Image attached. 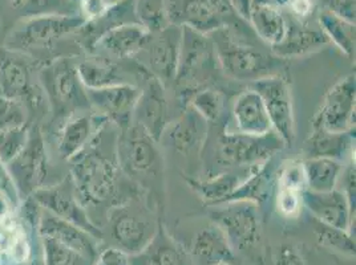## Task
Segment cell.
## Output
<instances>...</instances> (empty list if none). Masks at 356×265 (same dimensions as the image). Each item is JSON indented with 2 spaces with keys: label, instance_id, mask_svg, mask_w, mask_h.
I'll use <instances>...</instances> for the list:
<instances>
[{
  "label": "cell",
  "instance_id": "9f6ffc18",
  "mask_svg": "<svg viewBox=\"0 0 356 265\" xmlns=\"http://www.w3.org/2000/svg\"><path fill=\"white\" fill-rule=\"evenodd\" d=\"M145 265H160V263L157 262V259L154 256H152V257H149L148 262L145 263Z\"/></svg>",
  "mask_w": 356,
  "mask_h": 265
},
{
  "label": "cell",
  "instance_id": "f546056e",
  "mask_svg": "<svg viewBox=\"0 0 356 265\" xmlns=\"http://www.w3.org/2000/svg\"><path fill=\"white\" fill-rule=\"evenodd\" d=\"M76 72L86 89H102L119 84H129L122 69L111 60L89 58L76 65Z\"/></svg>",
  "mask_w": 356,
  "mask_h": 265
},
{
  "label": "cell",
  "instance_id": "2e32d148",
  "mask_svg": "<svg viewBox=\"0 0 356 265\" xmlns=\"http://www.w3.org/2000/svg\"><path fill=\"white\" fill-rule=\"evenodd\" d=\"M136 123L152 135L157 142L161 139L163 132L169 122V103L166 101L163 85L150 76L148 84L141 89L138 101L134 108Z\"/></svg>",
  "mask_w": 356,
  "mask_h": 265
},
{
  "label": "cell",
  "instance_id": "52a82bcc",
  "mask_svg": "<svg viewBox=\"0 0 356 265\" xmlns=\"http://www.w3.org/2000/svg\"><path fill=\"white\" fill-rule=\"evenodd\" d=\"M7 166L19 198H30L42 189L48 173V157L44 138L39 126L30 129V139L26 148Z\"/></svg>",
  "mask_w": 356,
  "mask_h": 265
},
{
  "label": "cell",
  "instance_id": "ee69618b",
  "mask_svg": "<svg viewBox=\"0 0 356 265\" xmlns=\"http://www.w3.org/2000/svg\"><path fill=\"white\" fill-rule=\"evenodd\" d=\"M52 0H11V7L29 16L45 15Z\"/></svg>",
  "mask_w": 356,
  "mask_h": 265
},
{
  "label": "cell",
  "instance_id": "f5cc1de1",
  "mask_svg": "<svg viewBox=\"0 0 356 265\" xmlns=\"http://www.w3.org/2000/svg\"><path fill=\"white\" fill-rule=\"evenodd\" d=\"M278 265H305V263L291 247H283L278 257Z\"/></svg>",
  "mask_w": 356,
  "mask_h": 265
},
{
  "label": "cell",
  "instance_id": "c3c4849f",
  "mask_svg": "<svg viewBox=\"0 0 356 265\" xmlns=\"http://www.w3.org/2000/svg\"><path fill=\"white\" fill-rule=\"evenodd\" d=\"M17 203L3 190H0V225L13 221L14 211Z\"/></svg>",
  "mask_w": 356,
  "mask_h": 265
},
{
  "label": "cell",
  "instance_id": "8d00e7d4",
  "mask_svg": "<svg viewBox=\"0 0 356 265\" xmlns=\"http://www.w3.org/2000/svg\"><path fill=\"white\" fill-rule=\"evenodd\" d=\"M189 105L204 121L216 123L222 114L223 96L214 89H200L189 100Z\"/></svg>",
  "mask_w": 356,
  "mask_h": 265
},
{
  "label": "cell",
  "instance_id": "4dcf8cb0",
  "mask_svg": "<svg viewBox=\"0 0 356 265\" xmlns=\"http://www.w3.org/2000/svg\"><path fill=\"white\" fill-rule=\"evenodd\" d=\"M249 23L257 35L270 46L280 44L287 32V20L282 10L273 6L252 7Z\"/></svg>",
  "mask_w": 356,
  "mask_h": 265
},
{
  "label": "cell",
  "instance_id": "ffe728a7",
  "mask_svg": "<svg viewBox=\"0 0 356 265\" xmlns=\"http://www.w3.org/2000/svg\"><path fill=\"white\" fill-rule=\"evenodd\" d=\"M112 234L119 248L128 255L140 253L148 248L156 234L150 221L128 212H119L112 221Z\"/></svg>",
  "mask_w": 356,
  "mask_h": 265
},
{
  "label": "cell",
  "instance_id": "7402d4cb",
  "mask_svg": "<svg viewBox=\"0 0 356 265\" xmlns=\"http://www.w3.org/2000/svg\"><path fill=\"white\" fill-rule=\"evenodd\" d=\"M258 166L259 164L234 167V170H230L227 173L216 176V178H211L208 180H198V179H189L188 178L186 183L207 205L217 206V205L223 203V200L232 192L237 190L238 186L246 178L250 177L252 173L258 169Z\"/></svg>",
  "mask_w": 356,
  "mask_h": 265
},
{
  "label": "cell",
  "instance_id": "83f0119b",
  "mask_svg": "<svg viewBox=\"0 0 356 265\" xmlns=\"http://www.w3.org/2000/svg\"><path fill=\"white\" fill-rule=\"evenodd\" d=\"M274 176H275V169L273 164V158H270L266 162L259 164L252 176L246 178L238 186L237 190H234L223 200V203H229V202H250L254 205L265 203L274 186Z\"/></svg>",
  "mask_w": 356,
  "mask_h": 265
},
{
  "label": "cell",
  "instance_id": "603a6c76",
  "mask_svg": "<svg viewBox=\"0 0 356 265\" xmlns=\"http://www.w3.org/2000/svg\"><path fill=\"white\" fill-rule=\"evenodd\" d=\"M106 121L108 118L99 113L97 116H74L71 118L60 132V155L64 160L71 161L77 154L86 150L92 135L100 132Z\"/></svg>",
  "mask_w": 356,
  "mask_h": 265
},
{
  "label": "cell",
  "instance_id": "9c48e42d",
  "mask_svg": "<svg viewBox=\"0 0 356 265\" xmlns=\"http://www.w3.org/2000/svg\"><path fill=\"white\" fill-rule=\"evenodd\" d=\"M211 211L210 216L227 237L230 246L248 250L259 241L261 225L257 205L250 202H229Z\"/></svg>",
  "mask_w": 356,
  "mask_h": 265
},
{
  "label": "cell",
  "instance_id": "6f0895ef",
  "mask_svg": "<svg viewBox=\"0 0 356 265\" xmlns=\"http://www.w3.org/2000/svg\"><path fill=\"white\" fill-rule=\"evenodd\" d=\"M72 1H74L76 4H80V7H81V6L87 4V3H89V1H93V0H72Z\"/></svg>",
  "mask_w": 356,
  "mask_h": 265
},
{
  "label": "cell",
  "instance_id": "44dd1931",
  "mask_svg": "<svg viewBox=\"0 0 356 265\" xmlns=\"http://www.w3.org/2000/svg\"><path fill=\"white\" fill-rule=\"evenodd\" d=\"M233 116L239 132L265 135L274 132L264 100L254 89L245 90L238 96L233 106Z\"/></svg>",
  "mask_w": 356,
  "mask_h": 265
},
{
  "label": "cell",
  "instance_id": "7a4b0ae2",
  "mask_svg": "<svg viewBox=\"0 0 356 265\" xmlns=\"http://www.w3.org/2000/svg\"><path fill=\"white\" fill-rule=\"evenodd\" d=\"M72 162V185L74 191L89 205L104 203L112 198L118 186V167L102 153L81 151Z\"/></svg>",
  "mask_w": 356,
  "mask_h": 265
},
{
  "label": "cell",
  "instance_id": "5b68a950",
  "mask_svg": "<svg viewBox=\"0 0 356 265\" xmlns=\"http://www.w3.org/2000/svg\"><path fill=\"white\" fill-rule=\"evenodd\" d=\"M217 39L211 40L216 58L220 61L223 72L234 80H259L271 76V61L262 52L249 45L234 42L225 31H216Z\"/></svg>",
  "mask_w": 356,
  "mask_h": 265
},
{
  "label": "cell",
  "instance_id": "74e56055",
  "mask_svg": "<svg viewBox=\"0 0 356 265\" xmlns=\"http://www.w3.org/2000/svg\"><path fill=\"white\" fill-rule=\"evenodd\" d=\"M30 139L29 125L16 126L0 132V160L8 164L26 148Z\"/></svg>",
  "mask_w": 356,
  "mask_h": 265
},
{
  "label": "cell",
  "instance_id": "7dc6e473",
  "mask_svg": "<svg viewBox=\"0 0 356 265\" xmlns=\"http://www.w3.org/2000/svg\"><path fill=\"white\" fill-rule=\"evenodd\" d=\"M211 14L220 17L225 22L226 16L233 14V8L230 4V0H200Z\"/></svg>",
  "mask_w": 356,
  "mask_h": 265
},
{
  "label": "cell",
  "instance_id": "ba28073f",
  "mask_svg": "<svg viewBox=\"0 0 356 265\" xmlns=\"http://www.w3.org/2000/svg\"><path fill=\"white\" fill-rule=\"evenodd\" d=\"M252 89L264 100L273 130L280 135L284 145H291L296 138L294 109L286 78L280 74H271L252 81Z\"/></svg>",
  "mask_w": 356,
  "mask_h": 265
},
{
  "label": "cell",
  "instance_id": "30bf717a",
  "mask_svg": "<svg viewBox=\"0 0 356 265\" xmlns=\"http://www.w3.org/2000/svg\"><path fill=\"white\" fill-rule=\"evenodd\" d=\"M118 144V157L121 169L134 177L150 174L160 164L157 141L140 125L121 129Z\"/></svg>",
  "mask_w": 356,
  "mask_h": 265
},
{
  "label": "cell",
  "instance_id": "d6a6232c",
  "mask_svg": "<svg viewBox=\"0 0 356 265\" xmlns=\"http://www.w3.org/2000/svg\"><path fill=\"white\" fill-rule=\"evenodd\" d=\"M319 28L325 32L328 42L337 45L347 56L355 53V23L322 10L318 15Z\"/></svg>",
  "mask_w": 356,
  "mask_h": 265
},
{
  "label": "cell",
  "instance_id": "7c38bea8",
  "mask_svg": "<svg viewBox=\"0 0 356 265\" xmlns=\"http://www.w3.org/2000/svg\"><path fill=\"white\" fill-rule=\"evenodd\" d=\"M179 48L181 27L169 24L163 31L152 33L148 44L143 49L147 56V71L163 85L175 81L176 78L179 61Z\"/></svg>",
  "mask_w": 356,
  "mask_h": 265
},
{
  "label": "cell",
  "instance_id": "836d02e7",
  "mask_svg": "<svg viewBox=\"0 0 356 265\" xmlns=\"http://www.w3.org/2000/svg\"><path fill=\"white\" fill-rule=\"evenodd\" d=\"M0 250L15 263H26L31 256V246L26 231L14 221L3 224Z\"/></svg>",
  "mask_w": 356,
  "mask_h": 265
},
{
  "label": "cell",
  "instance_id": "db71d44e",
  "mask_svg": "<svg viewBox=\"0 0 356 265\" xmlns=\"http://www.w3.org/2000/svg\"><path fill=\"white\" fill-rule=\"evenodd\" d=\"M233 11L238 14L239 17L249 22V16L252 11V0H230Z\"/></svg>",
  "mask_w": 356,
  "mask_h": 265
},
{
  "label": "cell",
  "instance_id": "ab89813d",
  "mask_svg": "<svg viewBox=\"0 0 356 265\" xmlns=\"http://www.w3.org/2000/svg\"><path fill=\"white\" fill-rule=\"evenodd\" d=\"M277 187L290 189V190L298 192L305 191L307 189V186H306L303 162L289 161V162L283 163L282 169L278 173Z\"/></svg>",
  "mask_w": 356,
  "mask_h": 265
},
{
  "label": "cell",
  "instance_id": "bcb514c9",
  "mask_svg": "<svg viewBox=\"0 0 356 265\" xmlns=\"http://www.w3.org/2000/svg\"><path fill=\"white\" fill-rule=\"evenodd\" d=\"M290 14L294 19H298L299 23L309 19L314 12V3L312 0H290L287 4Z\"/></svg>",
  "mask_w": 356,
  "mask_h": 265
},
{
  "label": "cell",
  "instance_id": "4fadbf2b",
  "mask_svg": "<svg viewBox=\"0 0 356 265\" xmlns=\"http://www.w3.org/2000/svg\"><path fill=\"white\" fill-rule=\"evenodd\" d=\"M141 89L134 84H119L102 89H86L88 103L108 121H113L121 129L131 125L134 108Z\"/></svg>",
  "mask_w": 356,
  "mask_h": 265
},
{
  "label": "cell",
  "instance_id": "3957f363",
  "mask_svg": "<svg viewBox=\"0 0 356 265\" xmlns=\"http://www.w3.org/2000/svg\"><path fill=\"white\" fill-rule=\"evenodd\" d=\"M87 23L84 16L56 14L31 16L11 33L6 48L22 53L45 49L61 37L83 28Z\"/></svg>",
  "mask_w": 356,
  "mask_h": 265
},
{
  "label": "cell",
  "instance_id": "b9f144b4",
  "mask_svg": "<svg viewBox=\"0 0 356 265\" xmlns=\"http://www.w3.org/2000/svg\"><path fill=\"white\" fill-rule=\"evenodd\" d=\"M277 208L286 218H297L302 208V192L277 187Z\"/></svg>",
  "mask_w": 356,
  "mask_h": 265
},
{
  "label": "cell",
  "instance_id": "11a10c76",
  "mask_svg": "<svg viewBox=\"0 0 356 265\" xmlns=\"http://www.w3.org/2000/svg\"><path fill=\"white\" fill-rule=\"evenodd\" d=\"M289 3L290 0H252V8L257 6H273L282 10L283 7H287Z\"/></svg>",
  "mask_w": 356,
  "mask_h": 265
},
{
  "label": "cell",
  "instance_id": "f1b7e54d",
  "mask_svg": "<svg viewBox=\"0 0 356 265\" xmlns=\"http://www.w3.org/2000/svg\"><path fill=\"white\" fill-rule=\"evenodd\" d=\"M355 137L351 132H331L323 129H312V135L305 142V153L309 158H330L341 161L354 146Z\"/></svg>",
  "mask_w": 356,
  "mask_h": 265
},
{
  "label": "cell",
  "instance_id": "680465c9",
  "mask_svg": "<svg viewBox=\"0 0 356 265\" xmlns=\"http://www.w3.org/2000/svg\"><path fill=\"white\" fill-rule=\"evenodd\" d=\"M116 1H120V0H108V3H111V4H112V3H116Z\"/></svg>",
  "mask_w": 356,
  "mask_h": 265
},
{
  "label": "cell",
  "instance_id": "8992f818",
  "mask_svg": "<svg viewBox=\"0 0 356 265\" xmlns=\"http://www.w3.org/2000/svg\"><path fill=\"white\" fill-rule=\"evenodd\" d=\"M355 74H348L327 92L319 110L312 118V129L351 132L355 128Z\"/></svg>",
  "mask_w": 356,
  "mask_h": 265
},
{
  "label": "cell",
  "instance_id": "484cf974",
  "mask_svg": "<svg viewBox=\"0 0 356 265\" xmlns=\"http://www.w3.org/2000/svg\"><path fill=\"white\" fill-rule=\"evenodd\" d=\"M40 230L44 237H49L58 241L68 250H74L77 255H86L89 257L95 256V247L92 236L76 227L68 221H61L55 215L45 211L40 215ZM95 239V237H93Z\"/></svg>",
  "mask_w": 356,
  "mask_h": 265
},
{
  "label": "cell",
  "instance_id": "d4e9b609",
  "mask_svg": "<svg viewBox=\"0 0 356 265\" xmlns=\"http://www.w3.org/2000/svg\"><path fill=\"white\" fill-rule=\"evenodd\" d=\"M31 84L30 65L22 52L0 49V90L1 96L20 100Z\"/></svg>",
  "mask_w": 356,
  "mask_h": 265
},
{
  "label": "cell",
  "instance_id": "816d5d0a",
  "mask_svg": "<svg viewBox=\"0 0 356 265\" xmlns=\"http://www.w3.org/2000/svg\"><path fill=\"white\" fill-rule=\"evenodd\" d=\"M154 257L157 259V262L160 265H181V256L178 253L177 250L172 248V247H161L156 252Z\"/></svg>",
  "mask_w": 356,
  "mask_h": 265
},
{
  "label": "cell",
  "instance_id": "5bb4252c",
  "mask_svg": "<svg viewBox=\"0 0 356 265\" xmlns=\"http://www.w3.org/2000/svg\"><path fill=\"white\" fill-rule=\"evenodd\" d=\"M42 80L49 103L56 101L64 108L88 105L86 88L70 60L60 59L52 62L43 69Z\"/></svg>",
  "mask_w": 356,
  "mask_h": 265
},
{
  "label": "cell",
  "instance_id": "6da1fadb",
  "mask_svg": "<svg viewBox=\"0 0 356 265\" xmlns=\"http://www.w3.org/2000/svg\"><path fill=\"white\" fill-rule=\"evenodd\" d=\"M216 51L207 35L191 27H181V48L178 61L177 83L179 103L188 106L194 93L208 80L214 69Z\"/></svg>",
  "mask_w": 356,
  "mask_h": 265
},
{
  "label": "cell",
  "instance_id": "681fc988",
  "mask_svg": "<svg viewBox=\"0 0 356 265\" xmlns=\"http://www.w3.org/2000/svg\"><path fill=\"white\" fill-rule=\"evenodd\" d=\"M343 185L344 189L341 191L346 194L350 205L353 210L355 211V164H351L346 171H344V178H343Z\"/></svg>",
  "mask_w": 356,
  "mask_h": 265
},
{
  "label": "cell",
  "instance_id": "d6986e66",
  "mask_svg": "<svg viewBox=\"0 0 356 265\" xmlns=\"http://www.w3.org/2000/svg\"><path fill=\"white\" fill-rule=\"evenodd\" d=\"M166 17L172 26L191 27L204 35L225 27V22L211 14L200 0H166Z\"/></svg>",
  "mask_w": 356,
  "mask_h": 265
},
{
  "label": "cell",
  "instance_id": "e0dca14e",
  "mask_svg": "<svg viewBox=\"0 0 356 265\" xmlns=\"http://www.w3.org/2000/svg\"><path fill=\"white\" fill-rule=\"evenodd\" d=\"M152 33L138 23H122L104 31L96 40V46L118 59H129L148 44Z\"/></svg>",
  "mask_w": 356,
  "mask_h": 265
},
{
  "label": "cell",
  "instance_id": "f907efd6",
  "mask_svg": "<svg viewBox=\"0 0 356 265\" xmlns=\"http://www.w3.org/2000/svg\"><path fill=\"white\" fill-rule=\"evenodd\" d=\"M0 190L7 192L17 203L19 195H17V191H16L15 185H14L13 178H11L8 170H7V166L1 162V160H0Z\"/></svg>",
  "mask_w": 356,
  "mask_h": 265
},
{
  "label": "cell",
  "instance_id": "1f68e13d",
  "mask_svg": "<svg viewBox=\"0 0 356 265\" xmlns=\"http://www.w3.org/2000/svg\"><path fill=\"white\" fill-rule=\"evenodd\" d=\"M303 170L307 190L326 192L337 189L343 164L341 161L330 158H307L303 161Z\"/></svg>",
  "mask_w": 356,
  "mask_h": 265
},
{
  "label": "cell",
  "instance_id": "60d3db41",
  "mask_svg": "<svg viewBox=\"0 0 356 265\" xmlns=\"http://www.w3.org/2000/svg\"><path fill=\"white\" fill-rule=\"evenodd\" d=\"M19 101L23 103L26 110H29L27 113L40 114V116L47 114L48 106L51 103L47 93H45L44 88L40 87L39 84H33V83L31 84Z\"/></svg>",
  "mask_w": 356,
  "mask_h": 265
},
{
  "label": "cell",
  "instance_id": "91938a15",
  "mask_svg": "<svg viewBox=\"0 0 356 265\" xmlns=\"http://www.w3.org/2000/svg\"><path fill=\"white\" fill-rule=\"evenodd\" d=\"M0 96H1V90H0Z\"/></svg>",
  "mask_w": 356,
  "mask_h": 265
},
{
  "label": "cell",
  "instance_id": "277c9868",
  "mask_svg": "<svg viewBox=\"0 0 356 265\" xmlns=\"http://www.w3.org/2000/svg\"><path fill=\"white\" fill-rule=\"evenodd\" d=\"M284 144L275 132L265 135L225 132L218 139V158L227 167L254 166L266 162Z\"/></svg>",
  "mask_w": 356,
  "mask_h": 265
},
{
  "label": "cell",
  "instance_id": "9a60e30c",
  "mask_svg": "<svg viewBox=\"0 0 356 265\" xmlns=\"http://www.w3.org/2000/svg\"><path fill=\"white\" fill-rule=\"evenodd\" d=\"M302 203L321 224L351 231L355 211L341 190L316 192L306 189L302 192Z\"/></svg>",
  "mask_w": 356,
  "mask_h": 265
},
{
  "label": "cell",
  "instance_id": "cb8c5ba5",
  "mask_svg": "<svg viewBox=\"0 0 356 265\" xmlns=\"http://www.w3.org/2000/svg\"><path fill=\"white\" fill-rule=\"evenodd\" d=\"M328 43L330 42L325 32L321 28H312L306 24L303 26V23L299 22L290 26L287 22L284 39L280 44L271 46V51L277 58L289 59L315 52Z\"/></svg>",
  "mask_w": 356,
  "mask_h": 265
},
{
  "label": "cell",
  "instance_id": "e575fe53",
  "mask_svg": "<svg viewBox=\"0 0 356 265\" xmlns=\"http://www.w3.org/2000/svg\"><path fill=\"white\" fill-rule=\"evenodd\" d=\"M134 15L150 33H157L169 26L166 0H134Z\"/></svg>",
  "mask_w": 356,
  "mask_h": 265
},
{
  "label": "cell",
  "instance_id": "7bdbcfd3",
  "mask_svg": "<svg viewBox=\"0 0 356 265\" xmlns=\"http://www.w3.org/2000/svg\"><path fill=\"white\" fill-rule=\"evenodd\" d=\"M325 8L344 20L355 23V0H323Z\"/></svg>",
  "mask_w": 356,
  "mask_h": 265
},
{
  "label": "cell",
  "instance_id": "ac0fdd59",
  "mask_svg": "<svg viewBox=\"0 0 356 265\" xmlns=\"http://www.w3.org/2000/svg\"><path fill=\"white\" fill-rule=\"evenodd\" d=\"M192 255L200 265H237L238 259L222 230L214 223L197 232Z\"/></svg>",
  "mask_w": 356,
  "mask_h": 265
},
{
  "label": "cell",
  "instance_id": "f6af8a7d",
  "mask_svg": "<svg viewBox=\"0 0 356 265\" xmlns=\"http://www.w3.org/2000/svg\"><path fill=\"white\" fill-rule=\"evenodd\" d=\"M96 265H131L129 255L120 248H108L99 255Z\"/></svg>",
  "mask_w": 356,
  "mask_h": 265
},
{
  "label": "cell",
  "instance_id": "8fae6325",
  "mask_svg": "<svg viewBox=\"0 0 356 265\" xmlns=\"http://www.w3.org/2000/svg\"><path fill=\"white\" fill-rule=\"evenodd\" d=\"M31 196L47 212L55 215L61 221L74 224L95 239L102 237V231L90 221L84 207L80 205L74 185L72 187H67L65 185L55 187H42L33 192Z\"/></svg>",
  "mask_w": 356,
  "mask_h": 265
},
{
  "label": "cell",
  "instance_id": "4316f807",
  "mask_svg": "<svg viewBox=\"0 0 356 265\" xmlns=\"http://www.w3.org/2000/svg\"><path fill=\"white\" fill-rule=\"evenodd\" d=\"M205 123L192 108H185V112L175 122H170L163 130L165 141L170 148L181 154L192 151L205 134Z\"/></svg>",
  "mask_w": 356,
  "mask_h": 265
},
{
  "label": "cell",
  "instance_id": "d590c367",
  "mask_svg": "<svg viewBox=\"0 0 356 265\" xmlns=\"http://www.w3.org/2000/svg\"><path fill=\"white\" fill-rule=\"evenodd\" d=\"M315 236L323 248L347 256H355V239L351 231L328 227L319 223V225L315 228Z\"/></svg>",
  "mask_w": 356,
  "mask_h": 265
},
{
  "label": "cell",
  "instance_id": "f35d334b",
  "mask_svg": "<svg viewBox=\"0 0 356 265\" xmlns=\"http://www.w3.org/2000/svg\"><path fill=\"white\" fill-rule=\"evenodd\" d=\"M27 110L16 99L0 96V132L27 125Z\"/></svg>",
  "mask_w": 356,
  "mask_h": 265
}]
</instances>
